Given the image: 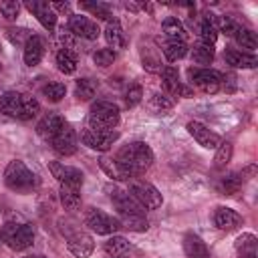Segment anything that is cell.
Segmentation results:
<instances>
[{
	"instance_id": "1",
	"label": "cell",
	"mask_w": 258,
	"mask_h": 258,
	"mask_svg": "<svg viewBox=\"0 0 258 258\" xmlns=\"http://www.w3.org/2000/svg\"><path fill=\"white\" fill-rule=\"evenodd\" d=\"M117 163L131 175V177H137L141 173H145L151 163H153V151L147 143L143 141H133V143H127L123 145L117 155H115Z\"/></svg>"
},
{
	"instance_id": "2",
	"label": "cell",
	"mask_w": 258,
	"mask_h": 258,
	"mask_svg": "<svg viewBox=\"0 0 258 258\" xmlns=\"http://www.w3.org/2000/svg\"><path fill=\"white\" fill-rule=\"evenodd\" d=\"M0 111L8 117L28 121L40 113V103L30 95L18 91H6L0 95Z\"/></svg>"
},
{
	"instance_id": "3",
	"label": "cell",
	"mask_w": 258,
	"mask_h": 258,
	"mask_svg": "<svg viewBox=\"0 0 258 258\" xmlns=\"http://www.w3.org/2000/svg\"><path fill=\"white\" fill-rule=\"evenodd\" d=\"M4 183L16 194H30L38 185V177L26 167L24 161L12 159L4 169Z\"/></svg>"
},
{
	"instance_id": "4",
	"label": "cell",
	"mask_w": 258,
	"mask_h": 258,
	"mask_svg": "<svg viewBox=\"0 0 258 258\" xmlns=\"http://www.w3.org/2000/svg\"><path fill=\"white\" fill-rule=\"evenodd\" d=\"M0 238H2V242L10 250L22 252V250H26V248L32 246V242H34V230L26 222H12V220H8L0 228Z\"/></svg>"
},
{
	"instance_id": "5",
	"label": "cell",
	"mask_w": 258,
	"mask_h": 258,
	"mask_svg": "<svg viewBox=\"0 0 258 258\" xmlns=\"http://www.w3.org/2000/svg\"><path fill=\"white\" fill-rule=\"evenodd\" d=\"M119 107L111 101H97L89 109L87 127L99 129V131H113L119 123Z\"/></svg>"
},
{
	"instance_id": "6",
	"label": "cell",
	"mask_w": 258,
	"mask_h": 258,
	"mask_svg": "<svg viewBox=\"0 0 258 258\" xmlns=\"http://www.w3.org/2000/svg\"><path fill=\"white\" fill-rule=\"evenodd\" d=\"M129 194L137 200V204L143 210H155L163 204V198L159 194V189L155 185H151L149 181L143 179H129Z\"/></svg>"
},
{
	"instance_id": "7",
	"label": "cell",
	"mask_w": 258,
	"mask_h": 258,
	"mask_svg": "<svg viewBox=\"0 0 258 258\" xmlns=\"http://www.w3.org/2000/svg\"><path fill=\"white\" fill-rule=\"evenodd\" d=\"M62 234L67 238V248L71 250L73 256L77 258H89L95 250V242L93 238L81 230V228H73V226H62Z\"/></svg>"
},
{
	"instance_id": "8",
	"label": "cell",
	"mask_w": 258,
	"mask_h": 258,
	"mask_svg": "<svg viewBox=\"0 0 258 258\" xmlns=\"http://www.w3.org/2000/svg\"><path fill=\"white\" fill-rule=\"evenodd\" d=\"M85 226H89L95 234H101V236H111L121 228L115 216H109L99 208H89L85 212Z\"/></svg>"
},
{
	"instance_id": "9",
	"label": "cell",
	"mask_w": 258,
	"mask_h": 258,
	"mask_svg": "<svg viewBox=\"0 0 258 258\" xmlns=\"http://www.w3.org/2000/svg\"><path fill=\"white\" fill-rule=\"evenodd\" d=\"M119 139V133L113 131H99V129H89L85 127L81 131V141L93 151H107L113 147V143Z\"/></svg>"
},
{
	"instance_id": "10",
	"label": "cell",
	"mask_w": 258,
	"mask_h": 258,
	"mask_svg": "<svg viewBox=\"0 0 258 258\" xmlns=\"http://www.w3.org/2000/svg\"><path fill=\"white\" fill-rule=\"evenodd\" d=\"M187 77L191 85H196L204 93H218L222 87V73L212 71V69H189Z\"/></svg>"
},
{
	"instance_id": "11",
	"label": "cell",
	"mask_w": 258,
	"mask_h": 258,
	"mask_svg": "<svg viewBox=\"0 0 258 258\" xmlns=\"http://www.w3.org/2000/svg\"><path fill=\"white\" fill-rule=\"evenodd\" d=\"M161 85L163 93H167L169 97H191V89L179 81V73L175 67L161 69Z\"/></svg>"
},
{
	"instance_id": "12",
	"label": "cell",
	"mask_w": 258,
	"mask_h": 258,
	"mask_svg": "<svg viewBox=\"0 0 258 258\" xmlns=\"http://www.w3.org/2000/svg\"><path fill=\"white\" fill-rule=\"evenodd\" d=\"M69 30H71V34L81 36V38H87V40H97L99 34H101L99 24L95 20H91L89 16H83V14H71V18H69Z\"/></svg>"
},
{
	"instance_id": "13",
	"label": "cell",
	"mask_w": 258,
	"mask_h": 258,
	"mask_svg": "<svg viewBox=\"0 0 258 258\" xmlns=\"http://www.w3.org/2000/svg\"><path fill=\"white\" fill-rule=\"evenodd\" d=\"M107 191H109V198H111L115 210L119 212V216H125V214H145V210L137 204V200L129 191H123L119 187H107Z\"/></svg>"
},
{
	"instance_id": "14",
	"label": "cell",
	"mask_w": 258,
	"mask_h": 258,
	"mask_svg": "<svg viewBox=\"0 0 258 258\" xmlns=\"http://www.w3.org/2000/svg\"><path fill=\"white\" fill-rule=\"evenodd\" d=\"M50 143H52V149L58 153V155H73L75 151H77V133H75V129L64 121L62 123V127L58 129V133L50 139Z\"/></svg>"
},
{
	"instance_id": "15",
	"label": "cell",
	"mask_w": 258,
	"mask_h": 258,
	"mask_svg": "<svg viewBox=\"0 0 258 258\" xmlns=\"http://www.w3.org/2000/svg\"><path fill=\"white\" fill-rule=\"evenodd\" d=\"M254 173H256V167H254V165H250V167H246V169H242V171L228 173V175H224V177L220 179L218 191L224 194V196H232V194H236V191L242 187V183H244L246 179H250Z\"/></svg>"
},
{
	"instance_id": "16",
	"label": "cell",
	"mask_w": 258,
	"mask_h": 258,
	"mask_svg": "<svg viewBox=\"0 0 258 258\" xmlns=\"http://www.w3.org/2000/svg\"><path fill=\"white\" fill-rule=\"evenodd\" d=\"M187 131L204 149H216L220 145V135L214 133L210 127H206L200 121H189L187 123Z\"/></svg>"
},
{
	"instance_id": "17",
	"label": "cell",
	"mask_w": 258,
	"mask_h": 258,
	"mask_svg": "<svg viewBox=\"0 0 258 258\" xmlns=\"http://www.w3.org/2000/svg\"><path fill=\"white\" fill-rule=\"evenodd\" d=\"M24 6L36 16V20L46 28V30H52L56 26V12L52 10V6L48 2H40V0H28L24 2Z\"/></svg>"
},
{
	"instance_id": "18",
	"label": "cell",
	"mask_w": 258,
	"mask_h": 258,
	"mask_svg": "<svg viewBox=\"0 0 258 258\" xmlns=\"http://www.w3.org/2000/svg\"><path fill=\"white\" fill-rule=\"evenodd\" d=\"M48 169L58 183H83V171L79 167L64 165L60 161H50Z\"/></svg>"
},
{
	"instance_id": "19",
	"label": "cell",
	"mask_w": 258,
	"mask_h": 258,
	"mask_svg": "<svg viewBox=\"0 0 258 258\" xmlns=\"http://www.w3.org/2000/svg\"><path fill=\"white\" fill-rule=\"evenodd\" d=\"M214 224H216L220 230H224V232H232V230L240 228V226L244 224V220H242V216H240L236 210L226 208V206H220V208L216 210V214H214Z\"/></svg>"
},
{
	"instance_id": "20",
	"label": "cell",
	"mask_w": 258,
	"mask_h": 258,
	"mask_svg": "<svg viewBox=\"0 0 258 258\" xmlns=\"http://www.w3.org/2000/svg\"><path fill=\"white\" fill-rule=\"evenodd\" d=\"M81 185L83 183H60V204L64 210L75 212L81 208V204H83Z\"/></svg>"
},
{
	"instance_id": "21",
	"label": "cell",
	"mask_w": 258,
	"mask_h": 258,
	"mask_svg": "<svg viewBox=\"0 0 258 258\" xmlns=\"http://www.w3.org/2000/svg\"><path fill=\"white\" fill-rule=\"evenodd\" d=\"M62 123H64V119H62L60 115H56V113H48V115H44V117L38 121V125H36V133H38L44 141H50V139L58 133V129L62 127Z\"/></svg>"
},
{
	"instance_id": "22",
	"label": "cell",
	"mask_w": 258,
	"mask_h": 258,
	"mask_svg": "<svg viewBox=\"0 0 258 258\" xmlns=\"http://www.w3.org/2000/svg\"><path fill=\"white\" fill-rule=\"evenodd\" d=\"M234 250H236L238 258H256L258 256V238L250 232H244L236 238Z\"/></svg>"
},
{
	"instance_id": "23",
	"label": "cell",
	"mask_w": 258,
	"mask_h": 258,
	"mask_svg": "<svg viewBox=\"0 0 258 258\" xmlns=\"http://www.w3.org/2000/svg\"><path fill=\"white\" fill-rule=\"evenodd\" d=\"M183 252L187 258H210V250L206 242L194 232H187L183 236Z\"/></svg>"
},
{
	"instance_id": "24",
	"label": "cell",
	"mask_w": 258,
	"mask_h": 258,
	"mask_svg": "<svg viewBox=\"0 0 258 258\" xmlns=\"http://www.w3.org/2000/svg\"><path fill=\"white\" fill-rule=\"evenodd\" d=\"M44 54V40L36 34H32L24 44V62L26 67H36L42 60Z\"/></svg>"
},
{
	"instance_id": "25",
	"label": "cell",
	"mask_w": 258,
	"mask_h": 258,
	"mask_svg": "<svg viewBox=\"0 0 258 258\" xmlns=\"http://www.w3.org/2000/svg\"><path fill=\"white\" fill-rule=\"evenodd\" d=\"M105 40H107V44H109V48L113 52L125 48V34H123V28H121L119 20L111 18L107 22V26H105Z\"/></svg>"
},
{
	"instance_id": "26",
	"label": "cell",
	"mask_w": 258,
	"mask_h": 258,
	"mask_svg": "<svg viewBox=\"0 0 258 258\" xmlns=\"http://www.w3.org/2000/svg\"><path fill=\"white\" fill-rule=\"evenodd\" d=\"M224 58H226V62H228L230 67H234V69H254V67L258 64V58H256L254 54L242 52V50H234V48L226 50V52H224Z\"/></svg>"
},
{
	"instance_id": "27",
	"label": "cell",
	"mask_w": 258,
	"mask_h": 258,
	"mask_svg": "<svg viewBox=\"0 0 258 258\" xmlns=\"http://www.w3.org/2000/svg\"><path fill=\"white\" fill-rule=\"evenodd\" d=\"M103 250H105V254L109 256V258H121V256H125V254H129V250H131V244L123 238V236H111V238H107V242L103 244Z\"/></svg>"
},
{
	"instance_id": "28",
	"label": "cell",
	"mask_w": 258,
	"mask_h": 258,
	"mask_svg": "<svg viewBox=\"0 0 258 258\" xmlns=\"http://www.w3.org/2000/svg\"><path fill=\"white\" fill-rule=\"evenodd\" d=\"M99 165H101V169H103L111 179H115V181H129V179H133V177L117 163L115 157H101V159H99Z\"/></svg>"
},
{
	"instance_id": "29",
	"label": "cell",
	"mask_w": 258,
	"mask_h": 258,
	"mask_svg": "<svg viewBox=\"0 0 258 258\" xmlns=\"http://www.w3.org/2000/svg\"><path fill=\"white\" fill-rule=\"evenodd\" d=\"M163 34L167 36V40H177V42H185L187 32L181 24V20H177L175 16H169L163 20Z\"/></svg>"
},
{
	"instance_id": "30",
	"label": "cell",
	"mask_w": 258,
	"mask_h": 258,
	"mask_svg": "<svg viewBox=\"0 0 258 258\" xmlns=\"http://www.w3.org/2000/svg\"><path fill=\"white\" fill-rule=\"evenodd\" d=\"M218 40V28H216V18L214 14H206L202 18V24H200V42L204 44H212Z\"/></svg>"
},
{
	"instance_id": "31",
	"label": "cell",
	"mask_w": 258,
	"mask_h": 258,
	"mask_svg": "<svg viewBox=\"0 0 258 258\" xmlns=\"http://www.w3.org/2000/svg\"><path fill=\"white\" fill-rule=\"evenodd\" d=\"M56 69L64 75H73L77 71V52L73 48H60L56 52Z\"/></svg>"
},
{
	"instance_id": "32",
	"label": "cell",
	"mask_w": 258,
	"mask_h": 258,
	"mask_svg": "<svg viewBox=\"0 0 258 258\" xmlns=\"http://www.w3.org/2000/svg\"><path fill=\"white\" fill-rule=\"evenodd\" d=\"M121 228H127L131 232H145L149 228V222L145 218V214H125L117 218Z\"/></svg>"
},
{
	"instance_id": "33",
	"label": "cell",
	"mask_w": 258,
	"mask_h": 258,
	"mask_svg": "<svg viewBox=\"0 0 258 258\" xmlns=\"http://www.w3.org/2000/svg\"><path fill=\"white\" fill-rule=\"evenodd\" d=\"M161 52L169 62H175V60H179L187 54V44L177 42V40H165L163 46H161Z\"/></svg>"
},
{
	"instance_id": "34",
	"label": "cell",
	"mask_w": 258,
	"mask_h": 258,
	"mask_svg": "<svg viewBox=\"0 0 258 258\" xmlns=\"http://www.w3.org/2000/svg\"><path fill=\"white\" fill-rule=\"evenodd\" d=\"M79 8L91 12L99 20H107V22L111 20V6L105 2H79Z\"/></svg>"
},
{
	"instance_id": "35",
	"label": "cell",
	"mask_w": 258,
	"mask_h": 258,
	"mask_svg": "<svg viewBox=\"0 0 258 258\" xmlns=\"http://www.w3.org/2000/svg\"><path fill=\"white\" fill-rule=\"evenodd\" d=\"M97 93V83L93 79H79L75 83V97L79 101H89Z\"/></svg>"
},
{
	"instance_id": "36",
	"label": "cell",
	"mask_w": 258,
	"mask_h": 258,
	"mask_svg": "<svg viewBox=\"0 0 258 258\" xmlns=\"http://www.w3.org/2000/svg\"><path fill=\"white\" fill-rule=\"evenodd\" d=\"M191 60L198 62V64H210L214 60V46L212 44H204V42L194 44V48H191Z\"/></svg>"
},
{
	"instance_id": "37",
	"label": "cell",
	"mask_w": 258,
	"mask_h": 258,
	"mask_svg": "<svg viewBox=\"0 0 258 258\" xmlns=\"http://www.w3.org/2000/svg\"><path fill=\"white\" fill-rule=\"evenodd\" d=\"M232 153H234V147L230 141H220V145L216 147V157H214V167L216 169H224L230 159H232Z\"/></svg>"
},
{
	"instance_id": "38",
	"label": "cell",
	"mask_w": 258,
	"mask_h": 258,
	"mask_svg": "<svg viewBox=\"0 0 258 258\" xmlns=\"http://www.w3.org/2000/svg\"><path fill=\"white\" fill-rule=\"evenodd\" d=\"M141 60H143V69H147L149 73H161V58L157 54H153L151 46H143L141 48Z\"/></svg>"
},
{
	"instance_id": "39",
	"label": "cell",
	"mask_w": 258,
	"mask_h": 258,
	"mask_svg": "<svg viewBox=\"0 0 258 258\" xmlns=\"http://www.w3.org/2000/svg\"><path fill=\"white\" fill-rule=\"evenodd\" d=\"M234 38H236V42H238L242 48L254 50V48L258 46V38H256V34H254L252 30H248V28H242V26H240V28L236 30Z\"/></svg>"
},
{
	"instance_id": "40",
	"label": "cell",
	"mask_w": 258,
	"mask_h": 258,
	"mask_svg": "<svg viewBox=\"0 0 258 258\" xmlns=\"http://www.w3.org/2000/svg\"><path fill=\"white\" fill-rule=\"evenodd\" d=\"M42 95H44L50 103H58V101L67 95V87H64V83L54 81V83H48V85L42 89Z\"/></svg>"
},
{
	"instance_id": "41",
	"label": "cell",
	"mask_w": 258,
	"mask_h": 258,
	"mask_svg": "<svg viewBox=\"0 0 258 258\" xmlns=\"http://www.w3.org/2000/svg\"><path fill=\"white\" fill-rule=\"evenodd\" d=\"M115 56H117V54H115L111 48H99V50L93 54V60H95L97 67L105 69V67H111V64L115 62Z\"/></svg>"
},
{
	"instance_id": "42",
	"label": "cell",
	"mask_w": 258,
	"mask_h": 258,
	"mask_svg": "<svg viewBox=\"0 0 258 258\" xmlns=\"http://www.w3.org/2000/svg\"><path fill=\"white\" fill-rule=\"evenodd\" d=\"M151 105H153L155 109L165 111V109H171V107L175 105V99L169 97L167 93H153V97H151Z\"/></svg>"
},
{
	"instance_id": "43",
	"label": "cell",
	"mask_w": 258,
	"mask_h": 258,
	"mask_svg": "<svg viewBox=\"0 0 258 258\" xmlns=\"http://www.w3.org/2000/svg\"><path fill=\"white\" fill-rule=\"evenodd\" d=\"M0 12L6 20H16L18 12H20V4L16 0H6V2H0Z\"/></svg>"
},
{
	"instance_id": "44",
	"label": "cell",
	"mask_w": 258,
	"mask_h": 258,
	"mask_svg": "<svg viewBox=\"0 0 258 258\" xmlns=\"http://www.w3.org/2000/svg\"><path fill=\"white\" fill-rule=\"evenodd\" d=\"M6 36L10 38V42H14V44H26V40L32 36V32L30 30H26V28H6Z\"/></svg>"
},
{
	"instance_id": "45",
	"label": "cell",
	"mask_w": 258,
	"mask_h": 258,
	"mask_svg": "<svg viewBox=\"0 0 258 258\" xmlns=\"http://www.w3.org/2000/svg\"><path fill=\"white\" fill-rule=\"evenodd\" d=\"M141 97H143V89L139 85H129V89L125 91V105L135 107V105H139Z\"/></svg>"
},
{
	"instance_id": "46",
	"label": "cell",
	"mask_w": 258,
	"mask_h": 258,
	"mask_svg": "<svg viewBox=\"0 0 258 258\" xmlns=\"http://www.w3.org/2000/svg\"><path fill=\"white\" fill-rule=\"evenodd\" d=\"M50 6H52V10H58V12H64V14L71 16V4L69 2H54Z\"/></svg>"
},
{
	"instance_id": "47",
	"label": "cell",
	"mask_w": 258,
	"mask_h": 258,
	"mask_svg": "<svg viewBox=\"0 0 258 258\" xmlns=\"http://www.w3.org/2000/svg\"><path fill=\"white\" fill-rule=\"evenodd\" d=\"M24 258H46V256H42V254H28V256H24Z\"/></svg>"
},
{
	"instance_id": "48",
	"label": "cell",
	"mask_w": 258,
	"mask_h": 258,
	"mask_svg": "<svg viewBox=\"0 0 258 258\" xmlns=\"http://www.w3.org/2000/svg\"><path fill=\"white\" fill-rule=\"evenodd\" d=\"M0 69H2V64H0Z\"/></svg>"
}]
</instances>
